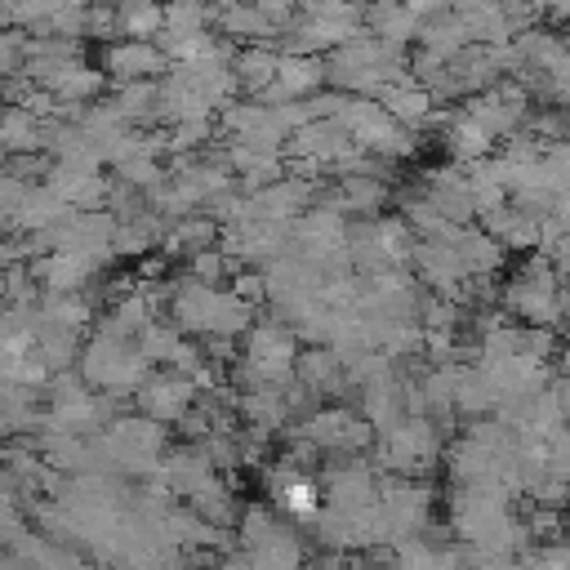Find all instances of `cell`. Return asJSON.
I'll return each instance as SVG.
<instances>
[{"label":"cell","instance_id":"obj_1","mask_svg":"<svg viewBox=\"0 0 570 570\" xmlns=\"http://www.w3.org/2000/svg\"><path fill=\"white\" fill-rule=\"evenodd\" d=\"M503 312L521 325L557 330V263L548 254H530L503 285Z\"/></svg>","mask_w":570,"mask_h":570},{"label":"cell","instance_id":"obj_2","mask_svg":"<svg viewBox=\"0 0 570 570\" xmlns=\"http://www.w3.org/2000/svg\"><path fill=\"white\" fill-rule=\"evenodd\" d=\"M468 116L490 134V138H512L530 125V94L517 80H499L494 89L468 98Z\"/></svg>","mask_w":570,"mask_h":570},{"label":"cell","instance_id":"obj_3","mask_svg":"<svg viewBox=\"0 0 570 570\" xmlns=\"http://www.w3.org/2000/svg\"><path fill=\"white\" fill-rule=\"evenodd\" d=\"M481 232L494 236L503 249H534L539 254V245H543V223L534 214L517 209L512 200L503 209H494V214H481Z\"/></svg>","mask_w":570,"mask_h":570},{"label":"cell","instance_id":"obj_4","mask_svg":"<svg viewBox=\"0 0 570 570\" xmlns=\"http://www.w3.org/2000/svg\"><path fill=\"white\" fill-rule=\"evenodd\" d=\"M490 134L468 116V111H459V116H450L445 120V147H450V156L454 160H463V165H476V160H490Z\"/></svg>","mask_w":570,"mask_h":570},{"label":"cell","instance_id":"obj_5","mask_svg":"<svg viewBox=\"0 0 570 570\" xmlns=\"http://www.w3.org/2000/svg\"><path fill=\"white\" fill-rule=\"evenodd\" d=\"M142 405H147L151 414H165V419H174V414L187 405V383H183V379H156V383H147V392H142Z\"/></svg>","mask_w":570,"mask_h":570},{"label":"cell","instance_id":"obj_6","mask_svg":"<svg viewBox=\"0 0 570 570\" xmlns=\"http://www.w3.org/2000/svg\"><path fill=\"white\" fill-rule=\"evenodd\" d=\"M111 67L120 76H151V71H160V53L147 49V45H120L111 53Z\"/></svg>","mask_w":570,"mask_h":570},{"label":"cell","instance_id":"obj_7","mask_svg":"<svg viewBox=\"0 0 570 570\" xmlns=\"http://www.w3.org/2000/svg\"><path fill=\"white\" fill-rule=\"evenodd\" d=\"M298 370L312 387H334L338 383V356H330V352H307Z\"/></svg>","mask_w":570,"mask_h":570},{"label":"cell","instance_id":"obj_8","mask_svg":"<svg viewBox=\"0 0 570 570\" xmlns=\"http://www.w3.org/2000/svg\"><path fill=\"white\" fill-rule=\"evenodd\" d=\"M276 67H281V62H276L272 53L254 49V53H245V58H240V80H245L249 89H263V85L276 76Z\"/></svg>","mask_w":570,"mask_h":570},{"label":"cell","instance_id":"obj_9","mask_svg":"<svg viewBox=\"0 0 570 570\" xmlns=\"http://www.w3.org/2000/svg\"><path fill=\"white\" fill-rule=\"evenodd\" d=\"M125 22H129L134 31H147V27H156V22H160V13H156V9H129V13H125Z\"/></svg>","mask_w":570,"mask_h":570},{"label":"cell","instance_id":"obj_10","mask_svg":"<svg viewBox=\"0 0 570 570\" xmlns=\"http://www.w3.org/2000/svg\"><path fill=\"white\" fill-rule=\"evenodd\" d=\"M561 374H570V343L561 347Z\"/></svg>","mask_w":570,"mask_h":570},{"label":"cell","instance_id":"obj_11","mask_svg":"<svg viewBox=\"0 0 570 570\" xmlns=\"http://www.w3.org/2000/svg\"><path fill=\"white\" fill-rule=\"evenodd\" d=\"M561 543H566V548H570V517H566V521H561Z\"/></svg>","mask_w":570,"mask_h":570}]
</instances>
